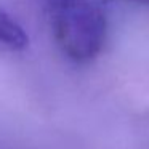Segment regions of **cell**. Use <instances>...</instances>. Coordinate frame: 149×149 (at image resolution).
Wrapping results in <instances>:
<instances>
[{
	"label": "cell",
	"instance_id": "1",
	"mask_svg": "<svg viewBox=\"0 0 149 149\" xmlns=\"http://www.w3.org/2000/svg\"><path fill=\"white\" fill-rule=\"evenodd\" d=\"M56 45L69 59L88 63L107 39V18L98 0H42Z\"/></svg>",
	"mask_w": 149,
	"mask_h": 149
},
{
	"label": "cell",
	"instance_id": "2",
	"mask_svg": "<svg viewBox=\"0 0 149 149\" xmlns=\"http://www.w3.org/2000/svg\"><path fill=\"white\" fill-rule=\"evenodd\" d=\"M27 45V32L10 13L0 7V47H5L11 52H21Z\"/></svg>",
	"mask_w": 149,
	"mask_h": 149
},
{
	"label": "cell",
	"instance_id": "3",
	"mask_svg": "<svg viewBox=\"0 0 149 149\" xmlns=\"http://www.w3.org/2000/svg\"><path fill=\"white\" fill-rule=\"evenodd\" d=\"M130 3H138V5H149V0H125Z\"/></svg>",
	"mask_w": 149,
	"mask_h": 149
}]
</instances>
